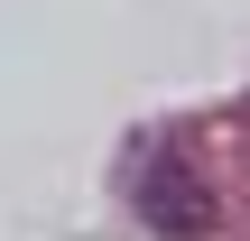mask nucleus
<instances>
[{
    "mask_svg": "<svg viewBox=\"0 0 250 241\" xmlns=\"http://www.w3.org/2000/svg\"><path fill=\"white\" fill-rule=\"evenodd\" d=\"M130 195H139L148 232H167V241H195V232H213V204H204V186H195V167H186V158H148Z\"/></svg>",
    "mask_w": 250,
    "mask_h": 241,
    "instance_id": "f257e3e1",
    "label": "nucleus"
}]
</instances>
